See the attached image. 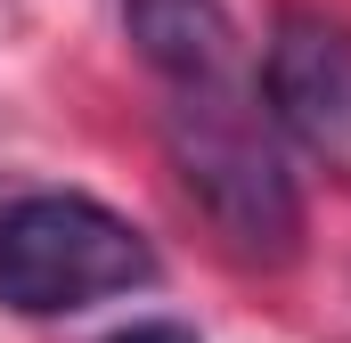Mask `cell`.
Wrapping results in <instances>:
<instances>
[{
  "instance_id": "1",
  "label": "cell",
  "mask_w": 351,
  "mask_h": 343,
  "mask_svg": "<svg viewBox=\"0 0 351 343\" xmlns=\"http://www.w3.org/2000/svg\"><path fill=\"white\" fill-rule=\"evenodd\" d=\"M164 147L188 188V204L204 213V229L221 237V254L245 270H286L302 254V188L269 139V115L254 106L245 74L221 82L164 90Z\"/></svg>"
},
{
  "instance_id": "2",
  "label": "cell",
  "mask_w": 351,
  "mask_h": 343,
  "mask_svg": "<svg viewBox=\"0 0 351 343\" xmlns=\"http://www.w3.org/2000/svg\"><path fill=\"white\" fill-rule=\"evenodd\" d=\"M156 278V246L74 188H33L0 204V311L16 319H66L90 303H114Z\"/></svg>"
},
{
  "instance_id": "3",
  "label": "cell",
  "mask_w": 351,
  "mask_h": 343,
  "mask_svg": "<svg viewBox=\"0 0 351 343\" xmlns=\"http://www.w3.org/2000/svg\"><path fill=\"white\" fill-rule=\"evenodd\" d=\"M269 123L319 156H351V25L319 8H286L262 49Z\"/></svg>"
},
{
  "instance_id": "4",
  "label": "cell",
  "mask_w": 351,
  "mask_h": 343,
  "mask_svg": "<svg viewBox=\"0 0 351 343\" xmlns=\"http://www.w3.org/2000/svg\"><path fill=\"white\" fill-rule=\"evenodd\" d=\"M123 33L164 90L237 74V33L221 0H123Z\"/></svg>"
},
{
  "instance_id": "5",
  "label": "cell",
  "mask_w": 351,
  "mask_h": 343,
  "mask_svg": "<svg viewBox=\"0 0 351 343\" xmlns=\"http://www.w3.org/2000/svg\"><path fill=\"white\" fill-rule=\"evenodd\" d=\"M106 343H196V327H180V319H139V327H123V335Z\"/></svg>"
}]
</instances>
